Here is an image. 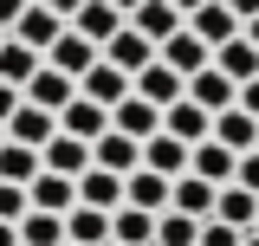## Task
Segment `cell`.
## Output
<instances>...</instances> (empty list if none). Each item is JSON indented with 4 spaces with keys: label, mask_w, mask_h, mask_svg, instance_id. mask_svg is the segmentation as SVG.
I'll return each mask as SVG.
<instances>
[{
    "label": "cell",
    "mask_w": 259,
    "mask_h": 246,
    "mask_svg": "<svg viewBox=\"0 0 259 246\" xmlns=\"http://www.w3.org/2000/svg\"><path fill=\"white\" fill-rule=\"evenodd\" d=\"M214 220L240 227V233H253V227H259V194H253V188H240V182H227L221 201H214Z\"/></svg>",
    "instance_id": "21"
},
{
    "label": "cell",
    "mask_w": 259,
    "mask_h": 246,
    "mask_svg": "<svg viewBox=\"0 0 259 246\" xmlns=\"http://www.w3.org/2000/svg\"><path fill=\"white\" fill-rule=\"evenodd\" d=\"M71 97H78V78H65L59 65H39V71H32V85H26V104L52 110V117H59V110L71 104Z\"/></svg>",
    "instance_id": "12"
},
{
    "label": "cell",
    "mask_w": 259,
    "mask_h": 246,
    "mask_svg": "<svg viewBox=\"0 0 259 246\" xmlns=\"http://www.w3.org/2000/svg\"><path fill=\"white\" fill-rule=\"evenodd\" d=\"M214 143H227L233 155L259 149V117H246L240 104H233V110H221V117H214Z\"/></svg>",
    "instance_id": "25"
},
{
    "label": "cell",
    "mask_w": 259,
    "mask_h": 246,
    "mask_svg": "<svg viewBox=\"0 0 259 246\" xmlns=\"http://www.w3.org/2000/svg\"><path fill=\"white\" fill-rule=\"evenodd\" d=\"M201 246H246V233L227 220H201Z\"/></svg>",
    "instance_id": "34"
},
{
    "label": "cell",
    "mask_w": 259,
    "mask_h": 246,
    "mask_svg": "<svg viewBox=\"0 0 259 246\" xmlns=\"http://www.w3.org/2000/svg\"><path fill=\"white\" fill-rule=\"evenodd\" d=\"M227 13H233V20L246 26V20H259V0H227Z\"/></svg>",
    "instance_id": "38"
},
{
    "label": "cell",
    "mask_w": 259,
    "mask_h": 246,
    "mask_svg": "<svg viewBox=\"0 0 259 246\" xmlns=\"http://www.w3.org/2000/svg\"><path fill=\"white\" fill-rule=\"evenodd\" d=\"M0 246H20V227H7V220H0Z\"/></svg>",
    "instance_id": "42"
},
{
    "label": "cell",
    "mask_w": 259,
    "mask_h": 246,
    "mask_svg": "<svg viewBox=\"0 0 259 246\" xmlns=\"http://www.w3.org/2000/svg\"><path fill=\"white\" fill-rule=\"evenodd\" d=\"M39 169H46V155H39V149L13 143V136L0 143V182H20V188H32V175H39Z\"/></svg>",
    "instance_id": "30"
},
{
    "label": "cell",
    "mask_w": 259,
    "mask_h": 246,
    "mask_svg": "<svg viewBox=\"0 0 259 246\" xmlns=\"http://www.w3.org/2000/svg\"><path fill=\"white\" fill-rule=\"evenodd\" d=\"M253 233H259V227H253Z\"/></svg>",
    "instance_id": "48"
},
{
    "label": "cell",
    "mask_w": 259,
    "mask_h": 246,
    "mask_svg": "<svg viewBox=\"0 0 259 246\" xmlns=\"http://www.w3.org/2000/svg\"><path fill=\"white\" fill-rule=\"evenodd\" d=\"M188 97L207 110V117H221V110H233V104H240V85L227 78L221 65H207V71H194V78H188Z\"/></svg>",
    "instance_id": "3"
},
{
    "label": "cell",
    "mask_w": 259,
    "mask_h": 246,
    "mask_svg": "<svg viewBox=\"0 0 259 246\" xmlns=\"http://www.w3.org/2000/svg\"><path fill=\"white\" fill-rule=\"evenodd\" d=\"M7 136H13V143H26V149H46V143L59 136V117H52V110H39V104H26V97H20V110L7 117Z\"/></svg>",
    "instance_id": "8"
},
{
    "label": "cell",
    "mask_w": 259,
    "mask_h": 246,
    "mask_svg": "<svg viewBox=\"0 0 259 246\" xmlns=\"http://www.w3.org/2000/svg\"><path fill=\"white\" fill-rule=\"evenodd\" d=\"M32 214V194L20 182H0V220H7V227H20V220Z\"/></svg>",
    "instance_id": "33"
},
{
    "label": "cell",
    "mask_w": 259,
    "mask_h": 246,
    "mask_svg": "<svg viewBox=\"0 0 259 246\" xmlns=\"http://www.w3.org/2000/svg\"><path fill=\"white\" fill-rule=\"evenodd\" d=\"M214 65H221L233 85H253V78H259V46L246 39V32H240V39H227L221 52H214Z\"/></svg>",
    "instance_id": "28"
},
{
    "label": "cell",
    "mask_w": 259,
    "mask_h": 246,
    "mask_svg": "<svg viewBox=\"0 0 259 246\" xmlns=\"http://www.w3.org/2000/svg\"><path fill=\"white\" fill-rule=\"evenodd\" d=\"M39 65H46V52H32V46H20V39L7 32V46H0V78L26 91V85H32V71H39Z\"/></svg>",
    "instance_id": "29"
},
{
    "label": "cell",
    "mask_w": 259,
    "mask_h": 246,
    "mask_svg": "<svg viewBox=\"0 0 259 246\" xmlns=\"http://www.w3.org/2000/svg\"><path fill=\"white\" fill-rule=\"evenodd\" d=\"M0 143H7V123H0Z\"/></svg>",
    "instance_id": "46"
},
{
    "label": "cell",
    "mask_w": 259,
    "mask_h": 246,
    "mask_svg": "<svg viewBox=\"0 0 259 246\" xmlns=\"http://www.w3.org/2000/svg\"><path fill=\"white\" fill-rule=\"evenodd\" d=\"M39 155H46V169H52V175H71V182H78V175H91V169H97L91 143H84V136H65V130H59V136H52V143H46Z\"/></svg>",
    "instance_id": "5"
},
{
    "label": "cell",
    "mask_w": 259,
    "mask_h": 246,
    "mask_svg": "<svg viewBox=\"0 0 259 246\" xmlns=\"http://www.w3.org/2000/svg\"><path fill=\"white\" fill-rule=\"evenodd\" d=\"M110 7H117V13H123V20H130V13H136V7H143V0H110Z\"/></svg>",
    "instance_id": "43"
},
{
    "label": "cell",
    "mask_w": 259,
    "mask_h": 246,
    "mask_svg": "<svg viewBox=\"0 0 259 246\" xmlns=\"http://www.w3.org/2000/svg\"><path fill=\"white\" fill-rule=\"evenodd\" d=\"M214 201H221V188L201 182V175H182L175 194H168V208H175V214H194V220H214Z\"/></svg>",
    "instance_id": "23"
},
{
    "label": "cell",
    "mask_w": 259,
    "mask_h": 246,
    "mask_svg": "<svg viewBox=\"0 0 259 246\" xmlns=\"http://www.w3.org/2000/svg\"><path fill=\"white\" fill-rule=\"evenodd\" d=\"M240 110H246V117H259V78H253V85H240Z\"/></svg>",
    "instance_id": "39"
},
{
    "label": "cell",
    "mask_w": 259,
    "mask_h": 246,
    "mask_svg": "<svg viewBox=\"0 0 259 246\" xmlns=\"http://www.w3.org/2000/svg\"><path fill=\"white\" fill-rule=\"evenodd\" d=\"M156 220L162 214H149V208H117L110 214V246H156Z\"/></svg>",
    "instance_id": "17"
},
{
    "label": "cell",
    "mask_w": 259,
    "mask_h": 246,
    "mask_svg": "<svg viewBox=\"0 0 259 246\" xmlns=\"http://www.w3.org/2000/svg\"><path fill=\"white\" fill-rule=\"evenodd\" d=\"M78 201H84V208H104V214H117V208H123V175H110V169L78 175Z\"/></svg>",
    "instance_id": "26"
},
{
    "label": "cell",
    "mask_w": 259,
    "mask_h": 246,
    "mask_svg": "<svg viewBox=\"0 0 259 246\" xmlns=\"http://www.w3.org/2000/svg\"><path fill=\"white\" fill-rule=\"evenodd\" d=\"M71 26L84 32V39H91V46H110V39H117V32L130 26L123 13H117V7H110V0H84V7H78V20H71Z\"/></svg>",
    "instance_id": "19"
},
{
    "label": "cell",
    "mask_w": 259,
    "mask_h": 246,
    "mask_svg": "<svg viewBox=\"0 0 259 246\" xmlns=\"http://www.w3.org/2000/svg\"><path fill=\"white\" fill-rule=\"evenodd\" d=\"M91 155H97V169H110V175H123V182L143 169V143L123 136V130H104V136L91 143Z\"/></svg>",
    "instance_id": "4"
},
{
    "label": "cell",
    "mask_w": 259,
    "mask_h": 246,
    "mask_svg": "<svg viewBox=\"0 0 259 246\" xmlns=\"http://www.w3.org/2000/svg\"><path fill=\"white\" fill-rule=\"evenodd\" d=\"M20 97H26V91H20V85H7V78H0V123H7V117H13V110H20Z\"/></svg>",
    "instance_id": "37"
},
{
    "label": "cell",
    "mask_w": 259,
    "mask_h": 246,
    "mask_svg": "<svg viewBox=\"0 0 259 246\" xmlns=\"http://www.w3.org/2000/svg\"><path fill=\"white\" fill-rule=\"evenodd\" d=\"M246 39H253V46H259V20H246Z\"/></svg>",
    "instance_id": "44"
},
{
    "label": "cell",
    "mask_w": 259,
    "mask_h": 246,
    "mask_svg": "<svg viewBox=\"0 0 259 246\" xmlns=\"http://www.w3.org/2000/svg\"><path fill=\"white\" fill-rule=\"evenodd\" d=\"M168 194H175V182L156 175V169H136V175L123 182V201L130 208H149V214H168Z\"/></svg>",
    "instance_id": "20"
},
{
    "label": "cell",
    "mask_w": 259,
    "mask_h": 246,
    "mask_svg": "<svg viewBox=\"0 0 259 246\" xmlns=\"http://www.w3.org/2000/svg\"><path fill=\"white\" fill-rule=\"evenodd\" d=\"M188 175H201V182H214V188H227L233 175H240V155L227 149V143H194V155H188Z\"/></svg>",
    "instance_id": "13"
},
{
    "label": "cell",
    "mask_w": 259,
    "mask_h": 246,
    "mask_svg": "<svg viewBox=\"0 0 259 246\" xmlns=\"http://www.w3.org/2000/svg\"><path fill=\"white\" fill-rule=\"evenodd\" d=\"M20 246H65V214L32 208V214L20 220Z\"/></svg>",
    "instance_id": "31"
},
{
    "label": "cell",
    "mask_w": 259,
    "mask_h": 246,
    "mask_svg": "<svg viewBox=\"0 0 259 246\" xmlns=\"http://www.w3.org/2000/svg\"><path fill=\"white\" fill-rule=\"evenodd\" d=\"M110 130H123V136H136V143H149V136L162 130V110L149 104V97H136V91H130L123 104L110 110Z\"/></svg>",
    "instance_id": "16"
},
{
    "label": "cell",
    "mask_w": 259,
    "mask_h": 246,
    "mask_svg": "<svg viewBox=\"0 0 259 246\" xmlns=\"http://www.w3.org/2000/svg\"><path fill=\"white\" fill-rule=\"evenodd\" d=\"M59 130H65V136H84V143H97V136L110 130V110H104V104H91V97L78 91V97L59 110Z\"/></svg>",
    "instance_id": "15"
},
{
    "label": "cell",
    "mask_w": 259,
    "mask_h": 246,
    "mask_svg": "<svg viewBox=\"0 0 259 246\" xmlns=\"http://www.w3.org/2000/svg\"><path fill=\"white\" fill-rule=\"evenodd\" d=\"M156 246H201V220H194V214H175V208H168V214L156 220Z\"/></svg>",
    "instance_id": "32"
},
{
    "label": "cell",
    "mask_w": 259,
    "mask_h": 246,
    "mask_svg": "<svg viewBox=\"0 0 259 246\" xmlns=\"http://www.w3.org/2000/svg\"><path fill=\"white\" fill-rule=\"evenodd\" d=\"M0 46H7V32H0Z\"/></svg>",
    "instance_id": "47"
},
{
    "label": "cell",
    "mask_w": 259,
    "mask_h": 246,
    "mask_svg": "<svg viewBox=\"0 0 259 246\" xmlns=\"http://www.w3.org/2000/svg\"><path fill=\"white\" fill-rule=\"evenodd\" d=\"M188 26L201 32V39H207V46H214V52H221L227 39H240V20H233V13H227V0H207V7H201V13H188Z\"/></svg>",
    "instance_id": "24"
},
{
    "label": "cell",
    "mask_w": 259,
    "mask_h": 246,
    "mask_svg": "<svg viewBox=\"0 0 259 246\" xmlns=\"http://www.w3.org/2000/svg\"><path fill=\"white\" fill-rule=\"evenodd\" d=\"M188 143H175V136H168V130H156V136H149V143H143V169H156V175H168V182H182V175H188Z\"/></svg>",
    "instance_id": "14"
},
{
    "label": "cell",
    "mask_w": 259,
    "mask_h": 246,
    "mask_svg": "<svg viewBox=\"0 0 259 246\" xmlns=\"http://www.w3.org/2000/svg\"><path fill=\"white\" fill-rule=\"evenodd\" d=\"M65 26H71V20H59L52 7H39V0H32L26 13H20V26H13V39H20V46H32V52H52Z\"/></svg>",
    "instance_id": "10"
},
{
    "label": "cell",
    "mask_w": 259,
    "mask_h": 246,
    "mask_svg": "<svg viewBox=\"0 0 259 246\" xmlns=\"http://www.w3.org/2000/svg\"><path fill=\"white\" fill-rule=\"evenodd\" d=\"M104 59L117 65V71H130V78H136L143 65L156 59V46H149V39H143V32H136V26H123V32H117V39H110V46H104Z\"/></svg>",
    "instance_id": "27"
},
{
    "label": "cell",
    "mask_w": 259,
    "mask_h": 246,
    "mask_svg": "<svg viewBox=\"0 0 259 246\" xmlns=\"http://www.w3.org/2000/svg\"><path fill=\"white\" fill-rule=\"evenodd\" d=\"M39 7H52L59 20H78V7H84V0H39Z\"/></svg>",
    "instance_id": "40"
},
{
    "label": "cell",
    "mask_w": 259,
    "mask_h": 246,
    "mask_svg": "<svg viewBox=\"0 0 259 246\" xmlns=\"http://www.w3.org/2000/svg\"><path fill=\"white\" fill-rule=\"evenodd\" d=\"M65 246H110V214L78 201V208L65 214Z\"/></svg>",
    "instance_id": "22"
},
{
    "label": "cell",
    "mask_w": 259,
    "mask_h": 246,
    "mask_svg": "<svg viewBox=\"0 0 259 246\" xmlns=\"http://www.w3.org/2000/svg\"><path fill=\"white\" fill-rule=\"evenodd\" d=\"M156 59L168 65V71H182V78H194V71H207V65H214V46H207V39H201L194 26H182V32H175V39H168V46L156 52Z\"/></svg>",
    "instance_id": "1"
},
{
    "label": "cell",
    "mask_w": 259,
    "mask_h": 246,
    "mask_svg": "<svg viewBox=\"0 0 259 246\" xmlns=\"http://www.w3.org/2000/svg\"><path fill=\"white\" fill-rule=\"evenodd\" d=\"M162 130H168L175 143H188V149H194V143H207V136H214V117H207L194 97H182V104H168V110H162Z\"/></svg>",
    "instance_id": "11"
},
{
    "label": "cell",
    "mask_w": 259,
    "mask_h": 246,
    "mask_svg": "<svg viewBox=\"0 0 259 246\" xmlns=\"http://www.w3.org/2000/svg\"><path fill=\"white\" fill-rule=\"evenodd\" d=\"M246 246H259V233H246Z\"/></svg>",
    "instance_id": "45"
},
{
    "label": "cell",
    "mask_w": 259,
    "mask_h": 246,
    "mask_svg": "<svg viewBox=\"0 0 259 246\" xmlns=\"http://www.w3.org/2000/svg\"><path fill=\"white\" fill-rule=\"evenodd\" d=\"M168 7H175V13L188 20V13H201V7H207V0H168Z\"/></svg>",
    "instance_id": "41"
},
{
    "label": "cell",
    "mask_w": 259,
    "mask_h": 246,
    "mask_svg": "<svg viewBox=\"0 0 259 246\" xmlns=\"http://www.w3.org/2000/svg\"><path fill=\"white\" fill-rule=\"evenodd\" d=\"M26 194H32V208H46V214H71L78 208V182L71 175H52V169H39Z\"/></svg>",
    "instance_id": "18"
},
{
    "label": "cell",
    "mask_w": 259,
    "mask_h": 246,
    "mask_svg": "<svg viewBox=\"0 0 259 246\" xmlns=\"http://www.w3.org/2000/svg\"><path fill=\"white\" fill-rule=\"evenodd\" d=\"M233 182H240V188H253V194H259V149H246V155H240V175H233Z\"/></svg>",
    "instance_id": "35"
},
{
    "label": "cell",
    "mask_w": 259,
    "mask_h": 246,
    "mask_svg": "<svg viewBox=\"0 0 259 246\" xmlns=\"http://www.w3.org/2000/svg\"><path fill=\"white\" fill-rule=\"evenodd\" d=\"M136 97H149L156 110H168V104H182V97H188V78H182V71H168L162 59H149L143 71H136Z\"/></svg>",
    "instance_id": "6"
},
{
    "label": "cell",
    "mask_w": 259,
    "mask_h": 246,
    "mask_svg": "<svg viewBox=\"0 0 259 246\" xmlns=\"http://www.w3.org/2000/svg\"><path fill=\"white\" fill-rule=\"evenodd\" d=\"M130 26L143 32V39H149V46H168V39H175V32L188 26V20H182V13H175V7H168V0H143V7H136V13H130Z\"/></svg>",
    "instance_id": "9"
},
{
    "label": "cell",
    "mask_w": 259,
    "mask_h": 246,
    "mask_svg": "<svg viewBox=\"0 0 259 246\" xmlns=\"http://www.w3.org/2000/svg\"><path fill=\"white\" fill-rule=\"evenodd\" d=\"M97 59H104V46H91V39H84L78 26H65V32H59V46L46 52V65H59L65 78H84V71H91Z\"/></svg>",
    "instance_id": "7"
},
{
    "label": "cell",
    "mask_w": 259,
    "mask_h": 246,
    "mask_svg": "<svg viewBox=\"0 0 259 246\" xmlns=\"http://www.w3.org/2000/svg\"><path fill=\"white\" fill-rule=\"evenodd\" d=\"M26 7H32V0H0V32L20 26V13H26Z\"/></svg>",
    "instance_id": "36"
},
{
    "label": "cell",
    "mask_w": 259,
    "mask_h": 246,
    "mask_svg": "<svg viewBox=\"0 0 259 246\" xmlns=\"http://www.w3.org/2000/svg\"><path fill=\"white\" fill-rule=\"evenodd\" d=\"M78 91L91 97V104H104V110H117V104H123V97L136 91V78H130V71H117V65H110V59H97L91 71L78 78Z\"/></svg>",
    "instance_id": "2"
}]
</instances>
